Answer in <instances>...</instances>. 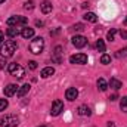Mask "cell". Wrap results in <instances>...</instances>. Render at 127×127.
Instances as JSON below:
<instances>
[{"label": "cell", "instance_id": "10", "mask_svg": "<svg viewBox=\"0 0 127 127\" xmlns=\"http://www.w3.org/2000/svg\"><path fill=\"white\" fill-rule=\"evenodd\" d=\"M77 96H78V90H77L75 87H69V89H66V92H65V97H66L68 100H75Z\"/></svg>", "mask_w": 127, "mask_h": 127}, {"label": "cell", "instance_id": "3", "mask_svg": "<svg viewBox=\"0 0 127 127\" xmlns=\"http://www.w3.org/2000/svg\"><path fill=\"white\" fill-rule=\"evenodd\" d=\"M19 124V118L13 114L10 115H4L0 118V126L1 127H16Z\"/></svg>", "mask_w": 127, "mask_h": 127}, {"label": "cell", "instance_id": "1", "mask_svg": "<svg viewBox=\"0 0 127 127\" xmlns=\"http://www.w3.org/2000/svg\"><path fill=\"white\" fill-rule=\"evenodd\" d=\"M16 49H18L16 41H15V40H7V41H4V43L0 46V55H1L3 58H10V56L16 52Z\"/></svg>", "mask_w": 127, "mask_h": 127}, {"label": "cell", "instance_id": "18", "mask_svg": "<svg viewBox=\"0 0 127 127\" xmlns=\"http://www.w3.org/2000/svg\"><path fill=\"white\" fill-rule=\"evenodd\" d=\"M6 34H7V37H10V38H15V37L19 34V30H18L16 27H10V28H7Z\"/></svg>", "mask_w": 127, "mask_h": 127}, {"label": "cell", "instance_id": "4", "mask_svg": "<svg viewBox=\"0 0 127 127\" xmlns=\"http://www.w3.org/2000/svg\"><path fill=\"white\" fill-rule=\"evenodd\" d=\"M7 69H9V72H10L13 77H16V78H22V77L25 75V69H24L19 64H16V62L9 64Z\"/></svg>", "mask_w": 127, "mask_h": 127}, {"label": "cell", "instance_id": "29", "mask_svg": "<svg viewBox=\"0 0 127 127\" xmlns=\"http://www.w3.org/2000/svg\"><path fill=\"white\" fill-rule=\"evenodd\" d=\"M120 35H121V38H124V40H126V38H127V31H126V30H121V31H120Z\"/></svg>", "mask_w": 127, "mask_h": 127}, {"label": "cell", "instance_id": "34", "mask_svg": "<svg viewBox=\"0 0 127 127\" xmlns=\"http://www.w3.org/2000/svg\"><path fill=\"white\" fill-rule=\"evenodd\" d=\"M108 127H115V124H114L112 121H109V123H108Z\"/></svg>", "mask_w": 127, "mask_h": 127}, {"label": "cell", "instance_id": "17", "mask_svg": "<svg viewBox=\"0 0 127 127\" xmlns=\"http://www.w3.org/2000/svg\"><path fill=\"white\" fill-rule=\"evenodd\" d=\"M96 84H97V89H99L100 92H105V90H106V89L109 87V86H108V83L105 81V78H99Z\"/></svg>", "mask_w": 127, "mask_h": 127}, {"label": "cell", "instance_id": "26", "mask_svg": "<svg viewBox=\"0 0 127 127\" xmlns=\"http://www.w3.org/2000/svg\"><path fill=\"white\" fill-rule=\"evenodd\" d=\"M24 7H25V10H32V9H34V1H32V0H28V1H25Z\"/></svg>", "mask_w": 127, "mask_h": 127}, {"label": "cell", "instance_id": "36", "mask_svg": "<svg viewBox=\"0 0 127 127\" xmlns=\"http://www.w3.org/2000/svg\"><path fill=\"white\" fill-rule=\"evenodd\" d=\"M126 24H127V18H126Z\"/></svg>", "mask_w": 127, "mask_h": 127}, {"label": "cell", "instance_id": "12", "mask_svg": "<svg viewBox=\"0 0 127 127\" xmlns=\"http://www.w3.org/2000/svg\"><path fill=\"white\" fill-rule=\"evenodd\" d=\"M53 74H55V68H53V66H46V68H43L41 72H40L41 78H47V77H50V75H53Z\"/></svg>", "mask_w": 127, "mask_h": 127}, {"label": "cell", "instance_id": "23", "mask_svg": "<svg viewBox=\"0 0 127 127\" xmlns=\"http://www.w3.org/2000/svg\"><path fill=\"white\" fill-rule=\"evenodd\" d=\"M96 49L99 52H105V43H103V40H97L96 41Z\"/></svg>", "mask_w": 127, "mask_h": 127}, {"label": "cell", "instance_id": "21", "mask_svg": "<svg viewBox=\"0 0 127 127\" xmlns=\"http://www.w3.org/2000/svg\"><path fill=\"white\" fill-rule=\"evenodd\" d=\"M100 62L103 64V65H108V64L111 62V56L106 55V53H103V55L100 56Z\"/></svg>", "mask_w": 127, "mask_h": 127}, {"label": "cell", "instance_id": "20", "mask_svg": "<svg viewBox=\"0 0 127 127\" xmlns=\"http://www.w3.org/2000/svg\"><path fill=\"white\" fill-rule=\"evenodd\" d=\"M126 56H127V47H124V49H120L118 52H115V58H118V59L126 58Z\"/></svg>", "mask_w": 127, "mask_h": 127}, {"label": "cell", "instance_id": "16", "mask_svg": "<svg viewBox=\"0 0 127 127\" xmlns=\"http://www.w3.org/2000/svg\"><path fill=\"white\" fill-rule=\"evenodd\" d=\"M21 35H22L24 38H31L32 35H34V28H30V27H25V28H22Z\"/></svg>", "mask_w": 127, "mask_h": 127}, {"label": "cell", "instance_id": "25", "mask_svg": "<svg viewBox=\"0 0 127 127\" xmlns=\"http://www.w3.org/2000/svg\"><path fill=\"white\" fill-rule=\"evenodd\" d=\"M7 105H9L7 99H0V111H4L7 108Z\"/></svg>", "mask_w": 127, "mask_h": 127}, {"label": "cell", "instance_id": "24", "mask_svg": "<svg viewBox=\"0 0 127 127\" xmlns=\"http://www.w3.org/2000/svg\"><path fill=\"white\" fill-rule=\"evenodd\" d=\"M115 34H117V30H115V28H112L111 31H108V34H106V38H108L109 41H114V38H115Z\"/></svg>", "mask_w": 127, "mask_h": 127}, {"label": "cell", "instance_id": "35", "mask_svg": "<svg viewBox=\"0 0 127 127\" xmlns=\"http://www.w3.org/2000/svg\"><path fill=\"white\" fill-rule=\"evenodd\" d=\"M4 1H6V0H0V3H4Z\"/></svg>", "mask_w": 127, "mask_h": 127}, {"label": "cell", "instance_id": "37", "mask_svg": "<svg viewBox=\"0 0 127 127\" xmlns=\"http://www.w3.org/2000/svg\"><path fill=\"white\" fill-rule=\"evenodd\" d=\"M40 127H46V126H40Z\"/></svg>", "mask_w": 127, "mask_h": 127}, {"label": "cell", "instance_id": "5", "mask_svg": "<svg viewBox=\"0 0 127 127\" xmlns=\"http://www.w3.org/2000/svg\"><path fill=\"white\" fill-rule=\"evenodd\" d=\"M27 22H28V19H27L25 16H19V15H16V16H10V18L7 19V25H9V27L27 25Z\"/></svg>", "mask_w": 127, "mask_h": 127}, {"label": "cell", "instance_id": "7", "mask_svg": "<svg viewBox=\"0 0 127 127\" xmlns=\"http://www.w3.org/2000/svg\"><path fill=\"white\" fill-rule=\"evenodd\" d=\"M62 111H64V102H62V100H59V99H56V100L52 103V109H50V114H52L53 117H56V115H59Z\"/></svg>", "mask_w": 127, "mask_h": 127}, {"label": "cell", "instance_id": "30", "mask_svg": "<svg viewBox=\"0 0 127 127\" xmlns=\"http://www.w3.org/2000/svg\"><path fill=\"white\" fill-rule=\"evenodd\" d=\"M109 99H111V100H117V99H118V95H117V93H114V95L111 96Z\"/></svg>", "mask_w": 127, "mask_h": 127}, {"label": "cell", "instance_id": "11", "mask_svg": "<svg viewBox=\"0 0 127 127\" xmlns=\"http://www.w3.org/2000/svg\"><path fill=\"white\" fill-rule=\"evenodd\" d=\"M40 9H41L43 13H50L52 9H53V6H52V3H50L49 0H44V1L40 4Z\"/></svg>", "mask_w": 127, "mask_h": 127}, {"label": "cell", "instance_id": "2", "mask_svg": "<svg viewBox=\"0 0 127 127\" xmlns=\"http://www.w3.org/2000/svg\"><path fill=\"white\" fill-rule=\"evenodd\" d=\"M44 49V38L43 37H35L30 43V52L34 55H40Z\"/></svg>", "mask_w": 127, "mask_h": 127}, {"label": "cell", "instance_id": "9", "mask_svg": "<svg viewBox=\"0 0 127 127\" xmlns=\"http://www.w3.org/2000/svg\"><path fill=\"white\" fill-rule=\"evenodd\" d=\"M18 86L16 84H7L4 89H3V93H4V96H7V97H10V96L16 95V92H18Z\"/></svg>", "mask_w": 127, "mask_h": 127}, {"label": "cell", "instance_id": "33", "mask_svg": "<svg viewBox=\"0 0 127 127\" xmlns=\"http://www.w3.org/2000/svg\"><path fill=\"white\" fill-rule=\"evenodd\" d=\"M35 25H37V27H41V25H43V22H41V21H35Z\"/></svg>", "mask_w": 127, "mask_h": 127}, {"label": "cell", "instance_id": "8", "mask_svg": "<svg viewBox=\"0 0 127 127\" xmlns=\"http://www.w3.org/2000/svg\"><path fill=\"white\" fill-rule=\"evenodd\" d=\"M72 44L77 47V49H81L87 44V38L84 35H74L72 37Z\"/></svg>", "mask_w": 127, "mask_h": 127}, {"label": "cell", "instance_id": "22", "mask_svg": "<svg viewBox=\"0 0 127 127\" xmlns=\"http://www.w3.org/2000/svg\"><path fill=\"white\" fill-rule=\"evenodd\" d=\"M120 108H121L123 112H127V96H124V97L121 99V102H120Z\"/></svg>", "mask_w": 127, "mask_h": 127}, {"label": "cell", "instance_id": "6", "mask_svg": "<svg viewBox=\"0 0 127 127\" xmlns=\"http://www.w3.org/2000/svg\"><path fill=\"white\" fill-rule=\"evenodd\" d=\"M69 62L71 64H77V65H84V64H87V55H84V53H75V55H72V56H69Z\"/></svg>", "mask_w": 127, "mask_h": 127}, {"label": "cell", "instance_id": "13", "mask_svg": "<svg viewBox=\"0 0 127 127\" xmlns=\"http://www.w3.org/2000/svg\"><path fill=\"white\" fill-rule=\"evenodd\" d=\"M108 86H109L111 89H114V90H118V89H121L123 83H121L118 78H111V80H109V83H108Z\"/></svg>", "mask_w": 127, "mask_h": 127}, {"label": "cell", "instance_id": "19", "mask_svg": "<svg viewBox=\"0 0 127 127\" xmlns=\"http://www.w3.org/2000/svg\"><path fill=\"white\" fill-rule=\"evenodd\" d=\"M86 21H89V22H96L97 21V16H96V13L93 12H87V13H84V16H83Z\"/></svg>", "mask_w": 127, "mask_h": 127}, {"label": "cell", "instance_id": "28", "mask_svg": "<svg viewBox=\"0 0 127 127\" xmlns=\"http://www.w3.org/2000/svg\"><path fill=\"white\" fill-rule=\"evenodd\" d=\"M28 68H30V69H35V68H37V62H35V61L28 62Z\"/></svg>", "mask_w": 127, "mask_h": 127}, {"label": "cell", "instance_id": "14", "mask_svg": "<svg viewBox=\"0 0 127 127\" xmlns=\"http://www.w3.org/2000/svg\"><path fill=\"white\" fill-rule=\"evenodd\" d=\"M77 112H78V115H81V117L90 115V114H92V111H90V108H89L87 105H80L78 109H77Z\"/></svg>", "mask_w": 127, "mask_h": 127}, {"label": "cell", "instance_id": "31", "mask_svg": "<svg viewBox=\"0 0 127 127\" xmlns=\"http://www.w3.org/2000/svg\"><path fill=\"white\" fill-rule=\"evenodd\" d=\"M3 40H4V35H3V32L0 31V44L3 43Z\"/></svg>", "mask_w": 127, "mask_h": 127}, {"label": "cell", "instance_id": "15", "mask_svg": "<svg viewBox=\"0 0 127 127\" xmlns=\"http://www.w3.org/2000/svg\"><path fill=\"white\" fill-rule=\"evenodd\" d=\"M30 87H31V86H30L28 83H27V84H24V86H21V87L18 89L16 95L19 96V97H24V96H25L27 93H28V92H30Z\"/></svg>", "mask_w": 127, "mask_h": 127}, {"label": "cell", "instance_id": "27", "mask_svg": "<svg viewBox=\"0 0 127 127\" xmlns=\"http://www.w3.org/2000/svg\"><path fill=\"white\" fill-rule=\"evenodd\" d=\"M72 30L74 31H83L84 30V25L83 24H75V25H72Z\"/></svg>", "mask_w": 127, "mask_h": 127}, {"label": "cell", "instance_id": "32", "mask_svg": "<svg viewBox=\"0 0 127 127\" xmlns=\"http://www.w3.org/2000/svg\"><path fill=\"white\" fill-rule=\"evenodd\" d=\"M3 66H6V61L1 59V61H0V68H3Z\"/></svg>", "mask_w": 127, "mask_h": 127}]
</instances>
